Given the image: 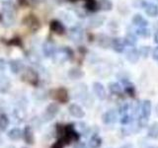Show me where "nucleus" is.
<instances>
[{
    "label": "nucleus",
    "instance_id": "f257e3e1",
    "mask_svg": "<svg viewBox=\"0 0 158 148\" xmlns=\"http://www.w3.org/2000/svg\"><path fill=\"white\" fill-rule=\"evenodd\" d=\"M59 112V106L58 104L56 103H52L47 107L46 111L43 113V117H44V121H49L53 120L56 116L58 113Z\"/></svg>",
    "mask_w": 158,
    "mask_h": 148
},
{
    "label": "nucleus",
    "instance_id": "f03ea898",
    "mask_svg": "<svg viewBox=\"0 0 158 148\" xmlns=\"http://www.w3.org/2000/svg\"><path fill=\"white\" fill-rule=\"evenodd\" d=\"M23 80L26 81L27 83L31 84V85H37L38 81H39V76H38V73L34 70L32 68H26L25 71L23 73Z\"/></svg>",
    "mask_w": 158,
    "mask_h": 148
},
{
    "label": "nucleus",
    "instance_id": "7ed1b4c3",
    "mask_svg": "<svg viewBox=\"0 0 158 148\" xmlns=\"http://www.w3.org/2000/svg\"><path fill=\"white\" fill-rule=\"evenodd\" d=\"M72 56V51L67 47H62L58 51H56L53 54L54 60L57 62H64Z\"/></svg>",
    "mask_w": 158,
    "mask_h": 148
},
{
    "label": "nucleus",
    "instance_id": "20e7f679",
    "mask_svg": "<svg viewBox=\"0 0 158 148\" xmlns=\"http://www.w3.org/2000/svg\"><path fill=\"white\" fill-rule=\"evenodd\" d=\"M52 97L54 99V100H56L57 102L59 103H66L68 101V92L66 89L64 88H58V89H56V90H53L52 92Z\"/></svg>",
    "mask_w": 158,
    "mask_h": 148
},
{
    "label": "nucleus",
    "instance_id": "39448f33",
    "mask_svg": "<svg viewBox=\"0 0 158 148\" xmlns=\"http://www.w3.org/2000/svg\"><path fill=\"white\" fill-rule=\"evenodd\" d=\"M68 36L72 42L79 43V42H81L83 39V30L79 26H75L69 30Z\"/></svg>",
    "mask_w": 158,
    "mask_h": 148
},
{
    "label": "nucleus",
    "instance_id": "423d86ee",
    "mask_svg": "<svg viewBox=\"0 0 158 148\" xmlns=\"http://www.w3.org/2000/svg\"><path fill=\"white\" fill-rule=\"evenodd\" d=\"M93 91L95 93V95L97 96L98 99L100 100H105L107 97V92L106 89L104 87L103 84L100 82H94L93 83Z\"/></svg>",
    "mask_w": 158,
    "mask_h": 148
},
{
    "label": "nucleus",
    "instance_id": "0eeeda50",
    "mask_svg": "<svg viewBox=\"0 0 158 148\" xmlns=\"http://www.w3.org/2000/svg\"><path fill=\"white\" fill-rule=\"evenodd\" d=\"M68 112L72 117L76 118H82L85 116V112H84L83 109L79 105H77V104H71V105H69Z\"/></svg>",
    "mask_w": 158,
    "mask_h": 148
},
{
    "label": "nucleus",
    "instance_id": "6e6552de",
    "mask_svg": "<svg viewBox=\"0 0 158 148\" xmlns=\"http://www.w3.org/2000/svg\"><path fill=\"white\" fill-rule=\"evenodd\" d=\"M117 113L115 110H109L102 116V121L105 125H113L117 121Z\"/></svg>",
    "mask_w": 158,
    "mask_h": 148
},
{
    "label": "nucleus",
    "instance_id": "1a4fd4ad",
    "mask_svg": "<svg viewBox=\"0 0 158 148\" xmlns=\"http://www.w3.org/2000/svg\"><path fill=\"white\" fill-rule=\"evenodd\" d=\"M22 137L24 138V140H25V142L27 143V144H30V145L34 144V142H35V135H34V131H33L31 126H26V127L24 128L23 136Z\"/></svg>",
    "mask_w": 158,
    "mask_h": 148
},
{
    "label": "nucleus",
    "instance_id": "9d476101",
    "mask_svg": "<svg viewBox=\"0 0 158 148\" xmlns=\"http://www.w3.org/2000/svg\"><path fill=\"white\" fill-rule=\"evenodd\" d=\"M56 46H54V43H52V42H46L44 43L43 46V52L44 54V56L46 57H51V56H53L54 52H56Z\"/></svg>",
    "mask_w": 158,
    "mask_h": 148
},
{
    "label": "nucleus",
    "instance_id": "9b49d317",
    "mask_svg": "<svg viewBox=\"0 0 158 148\" xmlns=\"http://www.w3.org/2000/svg\"><path fill=\"white\" fill-rule=\"evenodd\" d=\"M126 57L131 64H135L138 61V59H139V51H138L136 48L131 47L127 51Z\"/></svg>",
    "mask_w": 158,
    "mask_h": 148
},
{
    "label": "nucleus",
    "instance_id": "f8f14e48",
    "mask_svg": "<svg viewBox=\"0 0 158 148\" xmlns=\"http://www.w3.org/2000/svg\"><path fill=\"white\" fill-rule=\"evenodd\" d=\"M143 8L145 10V13L149 17H156L158 14V8L154 3H146L142 2Z\"/></svg>",
    "mask_w": 158,
    "mask_h": 148
},
{
    "label": "nucleus",
    "instance_id": "ddd939ff",
    "mask_svg": "<svg viewBox=\"0 0 158 148\" xmlns=\"http://www.w3.org/2000/svg\"><path fill=\"white\" fill-rule=\"evenodd\" d=\"M111 44H112L113 49L116 52L121 53V52H123V51H125V46H126V44H125V42H123V39H120V38L114 39H112Z\"/></svg>",
    "mask_w": 158,
    "mask_h": 148
},
{
    "label": "nucleus",
    "instance_id": "4468645a",
    "mask_svg": "<svg viewBox=\"0 0 158 148\" xmlns=\"http://www.w3.org/2000/svg\"><path fill=\"white\" fill-rule=\"evenodd\" d=\"M131 21H132V24L138 28H146L148 26V21L139 14H135V16L132 17Z\"/></svg>",
    "mask_w": 158,
    "mask_h": 148
},
{
    "label": "nucleus",
    "instance_id": "2eb2a0df",
    "mask_svg": "<svg viewBox=\"0 0 158 148\" xmlns=\"http://www.w3.org/2000/svg\"><path fill=\"white\" fill-rule=\"evenodd\" d=\"M151 115V102L149 100H144L140 106V116L149 117Z\"/></svg>",
    "mask_w": 158,
    "mask_h": 148
},
{
    "label": "nucleus",
    "instance_id": "dca6fc26",
    "mask_svg": "<svg viewBox=\"0 0 158 148\" xmlns=\"http://www.w3.org/2000/svg\"><path fill=\"white\" fill-rule=\"evenodd\" d=\"M7 136L13 141H17L19 139H21V137L23 136V131L21 130H19L18 127H14L12 130H10L7 133Z\"/></svg>",
    "mask_w": 158,
    "mask_h": 148
},
{
    "label": "nucleus",
    "instance_id": "f3484780",
    "mask_svg": "<svg viewBox=\"0 0 158 148\" xmlns=\"http://www.w3.org/2000/svg\"><path fill=\"white\" fill-rule=\"evenodd\" d=\"M51 30L57 35H62L64 31H65L63 25L59 21H56V20H53V21L51 22Z\"/></svg>",
    "mask_w": 158,
    "mask_h": 148
},
{
    "label": "nucleus",
    "instance_id": "a211bd4d",
    "mask_svg": "<svg viewBox=\"0 0 158 148\" xmlns=\"http://www.w3.org/2000/svg\"><path fill=\"white\" fill-rule=\"evenodd\" d=\"M102 145V138L98 134H93L88 141L89 148H100Z\"/></svg>",
    "mask_w": 158,
    "mask_h": 148
},
{
    "label": "nucleus",
    "instance_id": "6ab92c4d",
    "mask_svg": "<svg viewBox=\"0 0 158 148\" xmlns=\"http://www.w3.org/2000/svg\"><path fill=\"white\" fill-rule=\"evenodd\" d=\"M10 69H11L12 73L18 74L24 69V65L20 60H12L10 62Z\"/></svg>",
    "mask_w": 158,
    "mask_h": 148
},
{
    "label": "nucleus",
    "instance_id": "aec40b11",
    "mask_svg": "<svg viewBox=\"0 0 158 148\" xmlns=\"http://www.w3.org/2000/svg\"><path fill=\"white\" fill-rule=\"evenodd\" d=\"M123 42H125V44H127V46H130V47H135V43L137 42V39H136V36L135 33H127V36L125 38V39H123Z\"/></svg>",
    "mask_w": 158,
    "mask_h": 148
},
{
    "label": "nucleus",
    "instance_id": "412c9836",
    "mask_svg": "<svg viewBox=\"0 0 158 148\" xmlns=\"http://www.w3.org/2000/svg\"><path fill=\"white\" fill-rule=\"evenodd\" d=\"M84 75V73L80 70L79 68H72L68 71V77L71 80H77V79L82 78Z\"/></svg>",
    "mask_w": 158,
    "mask_h": 148
},
{
    "label": "nucleus",
    "instance_id": "4be33fe9",
    "mask_svg": "<svg viewBox=\"0 0 158 148\" xmlns=\"http://www.w3.org/2000/svg\"><path fill=\"white\" fill-rule=\"evenodd\" d=\"M27 21V26L29 28H31L32 30H36L39 28V21H38V19L35 18L33 15H30V16H28L26 18V20H25V22Z\"/></svg>",
    "mask_w": 158,
    "mask_h": 148
},
{
    "label": "nucleus",
    "instance_id": "5701e85b",
    "mask_svg": "<svg viewBox=\"0 0 158 148\" xmlns=\"http://www.w3.org/2000/svg\"><path fill=\"white\" fill-rule=\"evenodd\" d=\"M109 90L111 93L115 94V95H121L123 93V88L117 82H112L109 84Z\"/></svg>",
    "mask_w": 158,
    "mask_h": 148
},
{
    "label": "nucleus",
    "instance_id": "b1692460",
    "mask_svg": "<svg viewBox=\"0 0 158 148\" xmlns=\"http://www.w3.org/2000/svg\"><path fill=\"white\" fill-rule=\"evenodd\" d=\"M147 134L150 138H153V139H156V138H158V123L157 122L152 123V125L149 126Z\"/></svg>",
    "mask_w": 158,
    "mask_h": 148
},
{
    "label": "nucleus",
    "instance_id": "393cba45",
    "mask_svg": "<svg viewBox=\"0 0 158 148\" xmlns=\"http://www.w3.org/2000/svg\"><path fill=\"white\" fill-rule=\"evenodd\" d=\"M104 21H105V18L102 17V16H96V17H93L90 19V27L92 28H98L103 25Z\"/></svg>",
    "mask_w": 158,
    "mask_h": 148
},
{
    "label": "nucleus",
    "instance_id": "a878e982",
    "mask_svg": "<svg viewBox=\"0 0 158 148\" xmlns=\"http://www.w3.org/2000/svg\"><path fill=\"white\" fill-rule=\"evenodd\" d=\"M10 88V81L7 77H0V93H5Z\"/></svg>",
    "mask_w": 158,
    "mask_h": 148
},
{
    "label": "nucleus",
    "instance_id": "bb28decb",
    "mask_svg": "<svg viewBox=\"0 0 158 148\" xmlns=\"http://www.w3.org/2000/svg\"><path fill=\"white\" fill-rule=\"evenodd\" d=\"M123 84H125V91H126V93L130 97H135V86H133L131 82H128L127 80V81L123 80Z\"/></svg>",
    "mask_w": 158,
    "mask_h": 148
},
{
    "label": "nucleus",
    "instance_id": "cd10ccee",
    "mask_svg": "<svg viewBox=\"0 0 158 148\" xmlns=\"http://www.w3.org/2000/svg\"><path fill=\"white\" fill-rule=\"evenodd\" d=\"M9 125V118L6 115H0V131H5Z\"/></svg>",
    "mask_w": 158,
    "mask_h": 148
},
{
    "label": "nucleus",
    "instance_id": "c85d7f7f",
    "mask_svg": "<svg viewBox=\"0 0 158 148\" xmlns=\"http://www.w3.org/2000/svg\"><path fill=\"white\" fill-rule=\"evenodd\" d=\"M98 4H99V7L102 10H104V11H110L113 7V4L110 0H100Z\"/></svg>",
    "mask_w": 158,
    "mask_h": 148
},
{
    "label": "nucleus",
    "instance_id": "c756f323",
    "mask_svg": "<svg viewBox=\"0 0 158 148\" xmlns=\"http://www.w3.org/2000/svg\"><path fill=\"white\" fill-rule=\"evenodd\" d=\"M74 128L79 134H85V133L88 132V127L84 122H77Z\"/></svg>",
    "mask_w": 158,
    "mask_h": 148
},
{
    "label": "nucleus",
    "instance_id": "7c9ffc66",
    "mask_svg": "<svg viewBox=\"0 0 158 148\" xmlns=\"http://www.w3.org/2000/svg\"><path fill=\"white\" fill-rule=\"evenodd\" d=\"M85 7L89 10V11H96L99 7V4L96 0H86Z\"/></svg>",
    "mask_w": 158,
    "mask_h": 148
},
{
    "label": "nucleus",
    "instance_id": "2f4dec72",
    "mask_svg": "<svg viewBox=\"0 0 158 148\" xmlns=\"http://www.w3.org/2000/svg\"><path fill=\"white\" fill-rule=\"evenodd\" d=\"M14 116L16 117V120L20 122H22L25 121L26 118V113H25L23 110H15L14 111Z\"/></svg>",
    "mask_w": 158,
    "mask_h": 148
},
{
    "label": "nucleus",
    "instance_id": "473e14b6",
    "mask_svg": "<svg viewBox=\"0 0 158 148\" xmlns=\"http://www.w3.org/2000/svg\"><path fill=\"white\" fill-rule=\"evenodd\" d=\"M135 34L137 35V36H140L143 38H146L148 36H150V32L149 30H147L146 28H138L135 31Z\"/></svg>",
    "mask_w": 158,
    "mask_h": 148
},
{
    "label": "nucleus",
    "instance_id": "72a5a7b5",
    "mask_svg": "<svg viewBox=\"0 0 158 148\" xmlns=\"http://www.w3.org/2000/svg\"><path fill=\"white\" fill-rule=\"evenodd\" d=\"M150 51H151V48H150L149 47H147V46L142 47L139 49V56H141L142 57L146 58V57H148V56L150 54Z\"/></svg>",
    "mask_w": 158,
    "mask_h": 148
},
{
    "label": "nucleus",
    "instance_id": "f704fd0d",
    "mask_svg": "<svg viewBox=\"0 0 158 148\" xmlns=\"http://www.w3.org/2000/svg\"><path fill=\"white\" fill-rule=\"evenodd\" d=\"M137 123H138V126H139V127H145V126H147V125H148V117L140 116L139 117H138Z\"/></svg>",
    "mask_w": 158,
    "mask_h": 148
},
{
    "label": "nucleus",
    "instance_id": "c9c22d12",
    "mask_svg": "<svg viewBox=\"0 0 158 148\" xmlns=\"http://www.w3.org/2000/svg\"><path fill=\"white\" fill-rule=\"evenodd\" d=\"M131 117L127 113V115H123V116H122L120 121H121L122 125H128V123L131 122Z\"/></svg>",
    "mask_w": 158,
    "mask_h": 148
},
{
    "label": "nucleus",
    "instance_id": "e433bc0d",
    "mask_svg": "<svg viewBox=\"0 0 158 148\" xmlns=\"http://www.w3.org/2000/svg\"><path fill=\"white\" fill-rule=\"evenodd\" d=\"M64 146H65V143H64L61 139H59L58 141H56V143H54L52 148H63Z\"/></svg>",
    "mask_w": 158,
    "mask_h": 148
},
{
    "label": "nucleus",
    "instance_id": "4c0bfd02",
    "mask_svg": "<svg viewBox=\"0 0 158 148\" xmlns=\"http://www.w3.org/2000/svg\"><path fill=\"white\" fill-rule=\"evenodd\" d=\"M152 57H153V59H155V60L158 61V47H156L154 49H153V51H152Z\"/></svg>",
    "mask_w": 158,
    "mask_h": 148
},
{
    "label": "nucleus",
    "instance_id": "58836bf2",
    "mask_svg": "<svg viewBox=\"0 0 158 148\" xmlns=\"http://www.w3.org/2000/svg\"><path fill=\"white\" fill-rule=\"evenodd\" d=\"M5 69V61L3 59H0V71H3Z\"/></svg>",
    "mask_w": 158,
    "mask_h": 148
},
{
    "label": "nucleus",
    "instance_id": "ea45409f",
    "mask_svg": "<svg viewBox=\"0 0 158 148\" xmlns=\"http://www.w3.org/2000/svg\"><path fill=\"white\" fill-rule=\"evenodd\" d=\"M74 148H89L87 145H85L84 143H78V144L74 147Z\"/></svg>",
    "mask_w": 158,
    "mask_h": 148
},
{
    "label": "nucleus",
    "instance_id": "a19ab883",
    "mask_svg": "<svg viewBox=\"0 0 158 148\" xmlns=\"http://www.w3.org/2000/svg\"><path fill=\"white\" fill-rule=\"evenodd\" d=\"M120 148H133L131 144H125V145H123L121 146Z\"/></svg>",
    "mask_w": 158,
    "mask_h": 148
},
{
    "label": "nucleus",
    "instance_id": "79ce46f5",
    "mask_svg": "<svg viewBox=\"0 0 158 148\" xmlns=\"http://www.w3.org/2000/svg\"><path fill=\"white\" fill-rule=\"evenodd\" d=\"M154 42L156 43H158V31H157V33L155 34V36H154Z\"/></svg>",
    "mask_w": 158,
    "mask_h": 148
},
{
    "label": "nucleus",
    "instance_id": "37998d69",
    "mask_svg": "<svg viewBox=\"0 0 158 148\" xmlns=\"http://www.w3.org/2000/svg\"><path fill=\"white\" fill-rule=\"evenodd\" d=\"M25 1H26V0H19V3L21 4V5H26L27 3L25 2Z\"/></svg>",
    "mask_w": 158,
    "mask_h": 148
},
{
    "label": "nucleus",
    "instance_id": "c03bdc74",
    "mask_svg": "<svg viewBox=\"0 0 158 148\" xmlns=\"http://www.w3.org/2000/svg\"><path fill=\"white\" fill-rule=\"evenodd\" d=\"M156 113H157V116H158V105L156 106Z\"/></svg>",
    "mask_w": 158,
    "mask_h": 148
},
{
    "label": "nucleus",
    "instance_id": "a18cd8bd",
    "mask_svg": "<svg viewBox=\"0 0 158 148\" xmlns=\"http://www.w3.org/2000/svg\"><path fill=\"white\" fill-rule=\"evenodd\" d=\"M149 148H158L157 146H151V147H149Z\"/></svg>",
    "mask_w": 158,
    "mask_h": 148
},
{
    "label": "nucleus",
    "instance_id": "49530a36",
    "mask_svg": "<svg viewBox=\"0 0 158 148\" xmlns=\"http://www.w3.org/2000/svg\"><path fill=\"white\" fill-rule=\"evenodd\" d=\"M7 148H15V147H13V146H8Z\"/></svg>",
    "mask_w": 158,
    "mask_h": 148
},
{
    "label": "nucleus",
    "instance_id": "de8ad7c7",
    "mask_svg": "<svg viewBox=\"0 0 158 148\" xmlns=\"http://www.w3.org/2000/svg\"><path fill=\"white\" fill-rule=\"evenodd\" d=\"M37 1H43V0H37Z\"/></svg>",
    "mask_w": 158,
    "mask_h": 148
},
{
    "label": "nucleus",
    "instance_id": "09e8293b",
    "mask_svg": "<svg viewBox=\"0 0 158 148\" xmlns=\"http://www.w3.org/2000/svg\"><path fill=\"white\" fill-rule=\"evenodd\" d=\"M71 1H77V0H71Z\"/></svg>",
    "mask_w": 158,
    "mask_h": 148
},
{
    "label": "nucleus",
    "instance_id": "8fccbe9b",
    "mask_svg": "<svg viewBox=\"0 0 158 148\" xmlns=\"http://www.w3.org/2000/svg\"><path fill=\"white\" fill-rule=\"evenodd\" d=\"M155 1H156V2H157V3H158V0H155Z\"/></svg>",
    "mask_w": 158,
    "mask_h": 148
}]
</instances>
